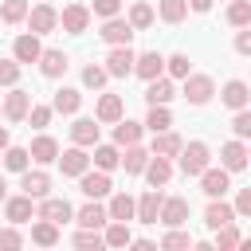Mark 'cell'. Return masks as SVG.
Listing matches in <instances>:
<instances>
[{
    "mask_svg": "<svg viewBox=\"0 0 251 251\" xmlns=\"http://www.w3.org/2000/svg\"><path fill=\"white\" fill-rule=\"evenodd\" d=\"M208 161H212V149H208L204 141H188V145L180 149V173H184V176H200L204 169H212Z\"/></svg>",
    "mask_w": 251,
    "mask_h": 251,
    "instance_id": "1",
    "label": "cell"
},
{
    "mask_svg": "<svg viewBox=\"0 0 251 251\" xmlns=\"http://www.w3.org/2000/svg\"><path fill=\"white\" fill-rule=\"evenodd\" d=\"M212 94H216V82H212V75H188V78H184V90H180V98H184L188 106H204V102H212Z\"/></svg>",
    "mask_w": 251,
    "mask_h": 251,
    "instance_id": "2",
    "label": "cell"
},
{
    "mask_svg": "<svg viewBox=\"0 0 251 251\" xmlns=\"http://www.w3.org/2000/svg\"><path fill=\"white\" fill-rule=\"evenodd\" d=\"M220 102H224L231 114H239V110H247V106H251V86H247L243 78H227V82H224V90H220Z\"/></svg>",
    "mask_w": 251,
    "mask_h": 251,
    "instance_id": "3",
    "label": "cell"
},
{
    "mask_svg": "<svg viewBox=\"0 0 251 251\" xmlns=\"http://www.w3.org/2000/svg\"><path fill=\"white\" fill-rule=\"evenodd\" d=\"M133 63H137V51H133V47H110V55H106V75H110V78H126V75H133Z\"/></svg>",
    "mask_w": 251,
    "mask_h": 251,
    "instance_id": "4",
    "label": "cell"
},
{
    "mask_svg": "<svg viewBox=\"0 0 251 251\" xmlns=\"http://www.w3.org/2000/svg\"><path fill=\"white\" fill-rule=\"evenodd\" d=\"M231 188V173L227 169H204L200 173V192L208 200H224V192Z\"/></svg>",
    "mask_w": 251,
    "mask_h": 251,
    "instance_id": "5",
    "label": "cell"
},
{
    "mask_svg": "<svg viewBox=\"0 0 251 251\" xmlns=\"http://www.w3.org/2000/svg\"><path fill=\"white\" fill-rule=\"evenodd\" d=\"M75 216V208L63 200V196H47V200H39V208H35V220H47V224H67Z\"/></svg>",
    "mask_w": 251,
    "mask_h": 251,
    "instance_id": "6",
    "label": "cell"
},
{
    "mask_svg": "<svg viewBox=\"0 0 251 251\" xmlns=\"http://www.w3.org/2000/svg\"><path fill=\"white\" fill-rule=\"evenodd\" d=\"M102 43H110V47H129V39L137 35L133 27H129V20H122V16H114V20H106L102 24Z\"/></svg>",
    "mask_w": 251,
    "mask_h": 251,
    "instance_id": "7",
    "label": "cell"
},
{
    "mask_svg": "<svg viewBox=\"0 0 251 251\" xmlns=\"http://www.w3.org/2000/svg\"><path fill=\"white\" fill-rule=\"evenodd\" d=\"M122 118H126V102H122V94H102L98 106H94V122H102V126H118Z\"/></svg>",
    "mask_w": 251,
    "mask_h": 251,
    "instance_id": "8",
    "label": "cell"
},
{
    "mask_svg": "<svg viewBox=\"0 0 251 251\" xmlns=\"http://www.w3.org/2000/svg\"><path fill=\"white\" fill-rule=\"evenodd\" d=\"M20 188H24V196H31V200H47V196H51V176H47L43 169H27V173H20Z\"/></svg>",
    "mask_w": 251,
    "mask_h": 251,
    "instance_id": "9",
    "label": "cell"
},
{
    "mask_svg": "<svg viewBox=\"0 0 251 251\" xmlns=\"http://www.w3.org/2000/svg\"><path fill=\"white\" fill-rule=\"evenodd\" d=\"M75 224H78L82 231H102V227L110 224V216H106V208H102L98 200H86V204L75 212Z\"/></svg>",
    "mask_w": 251,
    "mask_h": 251,
    "instance_id": "10",
    "label": "cell"
},
{
    "mask_svg": "<svg viewBox=\"0 0 251 251\" xmlns=\"http://www.w3.org/2000/svg\"><path fill=\"white\" fill-rule=\"evenodd\" d=\"M27 27H31V35H47V31L59 27V12H55L51 4H35V8L27 12Z\"/></svg>",
    "mask_w": 251,
    "mask_h": 251,
    "instance_id": "11",
    "label": "cell"
},
{
    "mask_svg": "<svg viewBox=\"0 0 251 251\" xmlns=\"http://www.w3.org/2000/svg\"><path fill=\"white\" fill-rule=\"evenodd\" d=\"M59 24H63V31L82 35V31L90 27V8H86V4H67V8L59 12Z\"/></svg>",
    "mask_w": 251,
    "mask_h": 251,
    "instance_id": "12",
    "label": "cell"
},
{
    "mask_svg": "<svg viewBox=\"0 0 251 251\" xmlns=\"http://www.w3.org/2000/svg\"><path fill=\"white\" fill-rule=\"evenodd\" d=\"M39 55H43V43H39V35H31V31H24V35H16V43H12V59L24 67V63H39Z\"/></svg>",
    "mask_w": 251,
    "mask_h": 251,
    "instance_id": "13",
    "label": "cell"
},
{
    "mask_svg": "<svg viewBox=\"0 0 251 251\" xmlns=\"http://www.w3.org/2000/svg\"><path fill=\"white\" fill-rule=\"evenodd\" d=\"M133 75H137V78H145V82L165 78V55H161V51H141V55H137V63H133Z\"/></svg>",
    "mask_w": 251,
    "mask_h": 251,
    "instance_id": "14",
    "label": "cell"
},
{
    "mask_svg": "<svg viewBox=\"0 0 251 251\" xmlns=\"http://www.w3.org/2000/svg\"><path fill=\"white\" fill-rule=\"evenodd\" d=\"M31 94L27 90H20V86H12V94L4 98V118L8 122H27V114H31Z\"/></svg>",
    "mask_w": 251,
    "mask_h": 251,
    "instance_id": "15",
    "label": "cell"
},
{
    "mask_svg": "<svg viewBox=\"0 0 251 251\" xmlns=\"http://www.w3.org/2000/svg\"><path fill=\"white\" fill-rule=\"evenodd\" d=\"M110 188H114V184H110V173H98V169H94V173H82V176H78V192H82L86 200H102V196H110Z\"/></svg>",
    "mask_w": 251,
    "mask_h": 251,
    "instance_id": "16",
    "label": "cell"
},
{
    "mask_svg": "<svg viewBox=\"0 0 251 251\" xmlns=\"http://www.w3.org/2000/svg\"><path fill=\"white\" fill-rule=\"evenodd\" d=\"M106 216H110V224H129L137 216V200L129 192H114L110 204H106Z\"/></svg>",
    "mask_w": 251,
    "mask_h": 251,
    "instance_id": "17",
    "label": "cell"
},
{
    "mask_svg": "<svg viewBox=\"0 0 251 251\" xmlns=\"http://www.w3.org/2000/svg\"><path fill=\"white\" fill-rule=\"evenodd\" d=\"M161 204H165V192H161V188H145V192L137 196V216H133V220H141V224H157Z\"/></svg>",
    "mask_w": 251,
    "mask_h": 251,
    "instance_id": "18",
    "label": "cell"
},
{
    "mask_svg": "<svg viewBox=\"0 0 251 251\" xmlns=\"http://www.w3.org/2000/svg\"><path fill=\"white\" fill-rule=\"evenodd\" d=\"M157 220H161L165 227H184V224H188V200H184V196H165Z\"/></svg>",
    "mask_w": 251,
    "mask_h": 251,
    "instance_id": "19",
    "label": "cell"
},
{
    "mask_svg": "<svg viewBox=\"0 0 251 251\" xmlns=\"http://www.w3.org/2000/svg\"><path fill=\"white\" fill-rule=\"evenodd\" d=\"M67 67H71L67 51H59V47H43V55H39V71H43V78H63Z\"/></svg>",
    "mask_w": 251,
    "mask_h": 251,
    "instance_id": "20",
    "label": "cell"
},
{
    "mask_svg": "<svg viewBox=\"0 0 251 251\" xmlns=\"http://www.w3.org/2000/svg\"><path fill=\"white\" fill-rule=\"evenodd\" d=\"M59 169H63V176H82V173H90V157H86V149H78V145L63 149V153H59Z\"/></svg>",
    "mask_w": 251,
    "mask_h": 251,
    "instance_id": "21",
    "label": "cell"
},
{
    "mask_svg": "<svg viewBox=\"0 0 251 251\" xmlns=\"http://www.w3.org/2000/svg\"><path fill=\"white\" fill-rule=\"evenodd\" d=\"M27 153H31V161H35V165H51V161H59V153H63V149H59V141H55L51 133H39V137L27 145Z\"/></svg>",
    "mask_w": 251,
    "mask_h": 251,
    "instance_id": "22",
    "label": "cell"
},
{
    "mask_svg": "<svg viewBox=\"0 0 251 251\" xmlns=\"http://www.w3.org/2000/svg\"><path fill=\"white\" fill-rule=\"evenodd\" d=\"M220 169H227V173L247 169V145L243 141H224L220 145Z\"/></svg>",
    "mask_w": 251,
    "mask_h": 251,
    "instance_id": "23",
    "label": "cell"
},
{
    "mask_svg": "<svg viewBox=\"0 0 251 251\" xmlns=\"http://www.w3.org/2000/svg\"><path fill=\"white\" fill-rule=\"evenodd\" d=\"M4 216L12 220V227L35 220V204H31V196H8V200H4Z\"/></svg>",
    "mask_w": 251,
    "mask_h": 251,
    "instance_id": "24",
    "label": "cell"
},
{
    "mask_svg": "<svg viewBox=\"0 0 251 251\" xmlns=\"http://www.w3.org/2000/svg\"><path fill=\"white\" fill-rule=\"evenodd\" d=\"M71 141H75L78 149H94V145H98V122H94V118H75Z\"/></svg>",
    "mask_w": 251,
    "mask_h": 251,
    "instance_id": "25",
    "label": "cell"
},
{
    "mask_svg": "<svg viewBox=\"0 0 251 251\" xmlns=\"http://www.w3.org/2000/svg\"><path fill=\"white\" fill-rule=\"evenodd\" d=\"M180 149H184V141H180L173 129H165V133H153V145H149V153H153V157H165V161H173V157H180Z\"/></svg>",
    "mask_w": 251,
    "mask_h": 251,
    "instance_id": "26",
    "label": "cell"
},
{
    "mask_svg": "<svg viewBox=\"0 0 251 251\" xmlns=\"http://www.w3.org/2000/svg\"><path fill=\"white\" fill-rule=\"evenodd\" d=\"M204 224H208L212 231H220V227L235 224V208H231L227 200H212V204L204 208Z\"/></svg>",
    "mask_w": 251,
    "mask_h": 251,
    "instance_id": "27",
    "label": "cell"
},
{
    "mask_svg": "<svg viewBox=\"0 0 251 251\" xmlns=\"http://www.w3.org/2000/svg\"><path fill=\"white\" fill-rule=\"evenodd\" d=\"M145 180H149V188H165V184L173 180V161H165V157H153V153H149Z\"/></svg>",
    "mask_w": 251,
    "mask_h": 251,
    "instance_id": "28",
    "label": "cell"
},
{
    "mask_svg": "<svg viewBox=\"0 0 251 251\" xmlns=\"http://www.w3.org/2000/svg\"><path fill=\"white\" fill-rule=\"evenodd\" d=\"M173 98H176L173 78H153V82L145 86V102H149V106H169Z\"/></svg>",
    "mask_w": 251,
    "mask_h": 251,
    "instance_id": "29",
    "label": "cell"
},
{
    "mask_svg": "<svg viewBox=\"0 0 251 251\" xmlns=\"http://www.w3.org/2000/svg\"><path fill=\"white\" fill-rule=\"evenodd\" d=\"M78 106H82V90H75V86H59L51 98L55 114H78Z\"/></svg>",
    "mask_w": 251,
    "mask_h": 251,
    "instance_id": "30",
    "label": "cell"
},
{
    "mask_svg": "<svg viewBox=\"0 0 251 251\" xmlns=\"http://www.w3.org/2000/svg\"><path fill=\"white\" fill-rule=\"evenodd\" d=\"M141 122H129V118H122L118 126H114V145L118 149H129V145H141Z\"/></svg>",
    "mask_w": 251,
    "mask_h": 251,
    "instance_id": "31",
    "label": "cell"
},
{
    "mask_svg": "<svg viewBox=\"0 0 251 251\" xmlns=\"http://www.w3.org/2000/svg\"><path fill=\"white\" fill-rule=\"evenodd\" d=\"M90 161H94L98 173H114V169L122 165V149H118V145H94V157H90Z\"/></svg>",
    "mask_w": 251,
    "mask_h": 251,
    "instance_id": "32",
    "label": "cell"
},
{
    "mask_svg": "<svg viewBox=\"0 0 251 251\" xmlns=\"http://www.w3.org/2000/svg\"><path fill=\"white\" fill-rule=\"evenodd\" d=\"M31 243H35L39 251H51V247L59 243V227L47 224V220H35V224H31Z\"/></svg>",
    "mask_w": 251,
    "mask_h": 251,
    "instance_id": "33",
    "label": "cell"
},
{
    "mask_svg": "<svg viewBox=\"0 0 251 251\" xmlns=\"http://www.w3.org/2000/svg\"><path fill=\"white\" fill-rule=\"evenodd\" d=\"M126 20H129V27H133V31H145V27H153L157 12H153L145 0H137V4H129V16H126Z\"/></svg>",
    "mask_w": 251,
    "mask_h": 251,
    "instance_id": "34",
    "label": "cell"
},
{
    "mask_svg": "<svg viewBox=\"0 0 251 251\" xmlns=\"http://www.w3.org/2000/svg\"><path fill=\"white\" fill-rule=\"evenodd\" d=\"M145 165H149V149H141V145H129V149L122 153V169H126L129 176L145 173Z\"/></svg>",
    "mask_w": 251,
    "mask_h": 251,
    "instance_id": "35",
    "label": "cell"
},
{
    "mask_svg": "<svg viewBox=\"0 0 251 251\" xmlns=\"http://www.w3.org/2000/svg\"><path fill=\"white\" fill-rule=\"evenodd\" d=\"M149 133H165L169 126H173V114H169V106H149V114H145V122H141Z\"/></svg>",
    "mask_w": 251,
    "mask_h": 251,
    "instance_id": "36",
    "label": "cell"
},
{
    "mask_svg": "<svg viewBox=\"0 0 251 251\" xmlns=\"http://www.w3.org/2000/svg\"><path fill=\"white\" fill-rule=\"evenodd\" d=\"M27 165H31V153L24 145H8L4 149V169L8 173H27Z\"/></svg>",
    "mask_w": 251,
    "mask_h": 251,
    "instance_id": "37",
    "label": "cell"
},
{
    "mask_svg": "<svg viewBox=\"0 0 251 251\" xmlns=\"http://www.w3.org/2000/svg\"><path fill=\"white\" fill-rule=\"evenodd\" d=\"M102 239H106V247H114V251H122V247H129V243H133V235H129V224H106Z\"/></svg>",
    "mask_w": 251,
    "mask_h": 251,
    "instance_id": "38",
    "label": "cell"
},
{
    "mask_svg": "<svg viewBox=\"0 0 251 251\" xmlns=\"http://www.w3.org/2000/svg\"><path fill=\"white\" fill-rule=\"evenodd\" d=\"M71 247L75 251H110L106 247V239H102V231H75V239H71Z\"/></svg>",
    "mask_w": 251,
    "mask_h": 251,
    "instance_id": "39",
    "label": "cell"
},
{
    "mask_svg": "<svg viewBox=\"0 0 251 251\" xmlns=\"http://www.w3.org/2000/svg\"><path fill=\"white\" fill-rule=\"evenodd\" d=\"M157 16L165 24H180L188 16V0H157Z\"/></svg>",
    "mask_w": 251,
    "mask_h": 251,
    "instance_id": "40",
    "label": "cell"
},
{
    "mask_svg": "<svg viewBox=\"0 0 251 251\" xmlns=\"http://www.w3.org/2000/svg\"><path fill=\"white\" fill-rule=\"evenodd\" d=\"M227 24L239 27V31L251 27V0H231V4H227Z\"/></svg>",
    "mask_w": 251,
    "mask_h": 251,
    "instance_id": "41",
    "label": "cell"
},
{
    "mask_svg": "<svg viewBox=\"0 0 251 251\" xmlns=\"http://www.w3.org/2000/svg\"><path fill=\"white\" fill-rule=\"evenodd\" d=\"M27 12H31L27 0H4V4H0V20H4V24H24Z\"/></svg>",
    "mask_w": 251,
    "mask_h": 251,
    "instance_id": "42",
    "label": "cell"
},
{
    "mask_svg": "<svg viewBox=\"0 0 251 251\" xmlns=\"http://www.w3.org/2000/svg\"><path fill=\"white\" fill-rule=\"evenodd\" d=\"M157 247H161V251H188V247H192V239H188V231L169 227V231H165V239H161Z\"/></svg>",
    "mask_w": 251,
    "mask_h": 251,
    "instance_id": "43",
    "label": "cell"
},
{
    "mask_svg": "<svg viewBox=\"0 0 251 251\" xmlns=\"http://www.w3.org/2000/svg\"><path fill=\"white\" fill-rule=\"evenodd\" d=\"M165 71H169V78H188V75H192V63H188L184 51H176V55L165 59Z\"/></svg>",
    "mask_w": 251,
    "mask_h": 251,
    "instance_id": "44",
    "label": "cell"
},
{
    "mask_svg": "<svg viewBox=\"0 0 251 251\" xmlns=\"http://www.w3.org/2000/svg\"><path fill=\"white\" fill-rule=\"evenodd\" d=\"M239 239H243V235H239V227H235V224H227V227H220V231H216V243H212V247H216V251H235V247H239Z\"/></svg>",
    "mask_w": 251,
    "mask_h": 251,
    "instance_id": "45",
    "label": "cell"
},
{
    "mask_svg": "<svg viewBox=\"0 0 251 251\" xmlns=\"http://www.w3.org/2000/svg\"><path fill=\"white\" fill-rule=\"evenodd\" d=\"M106 78H110V75H106V67H98V63L82 67V86H86V90H102V86H106Z\"/></svg>",
    "mask_w": 251,
    "mask_h": 251,
    "instance_id": "46",
    "label": "cell"
},
{
    "mask_svg": "<svg viewBox=\"0 0 251 251\" xmlns=\"http://www.w3.org/2000/svg\"><path fill=\"white\" fill-rule=\"evenodd\" d=\"M231 133H235V141H247V137H251V106L231 118Z\"/></svg>",
    "mask_w": 251,
    "mask_h": 251,
    "instance_id": "47",
    "label": "cell"
},
{
    "mask_svg": "<svg viewBox=\"0 0 251 251\" xmlns=\"http://www.w3.org/2000/svg\"><path fill=\"white\" fill-rule=\"evenodd\" d=\"M0 251H24V235H20V227H0Z\"/></svg>",
    "mask_w": 251,
    "mask_h": 251,
    "instance_id": "48",
    "label": "cell"
},
{
    "mask_svg": "<svg viewBox=\"0 0 251 251\" xmlns=\"http://www.w3.org/2000/svg\"><path fill=\"white\" fill-rule=\"evenodd\" d=\"M118 12H122V0H94V8H90V16H98L102 24H106V20H114Z\"/></svg>",
    "mask_w": 251,
    "mask_h": 251,
    "instance_id": "49",
    "label": "cell"
},
{
    "mask_svg": "<svg viewBox=\"0 0 251 251\" xmlns=\"http://www.w3.org/2000/svg\"><path fill=\"white\" fill-rule=\"evenodd\" d=\"M20 71H24V67H20L16 59H0V86H16V82H20Z\"/></svg>",
    "mask_w": 251,
    "mask_h": 251,
    "instance_id": "50",
    "label": "cell"
},
{
    "mask_svg": "<svg viewBox=\"0 0 251 251\" xmlns=\"http://www.w3.org/2000/svg\"><path fill=\"white\" fill-rule=\"evenodd\" d=\"M51 114H55V110H51V106H31V114H27V122H31V126H35V129H43V126H47V122H51Z\"/></svg>",
    "mask_w": 251,
    "mask_h": 251,
    "instance_id": "51",
    "label": "cell"
},
{
    "mask_svg": "<svg viewBox=\"0 0 251 251\" xmlns=\"http://www.w3.org/2000/svg\"><path fill=\"white\" fill-rule=\"evenodd\" d=\"M231 208H235V216H251V188H239Z\"/></svg>",
    "mask_w": 251,
    "mask_h": 251,
    "instance_id": "52",
    "label": "cell"
},
{
    "mask_svg": "<svg viewBox=\"0 0 251 251\" xmlns=\"http://www.w3.org/2000/svg\"><path fill=\"white\" fill-rule=\"evenodd\" d=\"M235 51H239V55H251V27L235 31Z\"/></svg>",
    "mask_w": 251,
    "mask_h": 251,
    "instance_id": "53",
    "label": "cell"
},
{
    "mask_svg": "<svg viewBox=\"0 0 251 251\" xmlns=\"http://www.w3.org/2000/svg\"><path fill=\"white\" fill-rule=\"evenodd\" d=\"M129 251H161V247H157L153 239H133V243H129Z\"/></svg>",
    "mask_w": 251,
    "mask_h": 251,
    "instance_id": "54",
    "label": "cell"
},
{
    "mask_svg": "<svg viewBox=\"0 0 251 251\" xmlns=\"http://www.w3.org/2000/svg\"><path fill=\"white\" fill-rule=\"evenodd\" d=\"M188 8H192V12H208V8H212V0H188Z\"/></svg>",
    "mask_w": 251,
    "mask_h": 251,
    "instance_id": "55",
    "label": "cell"
},
{
    "mask_svg": "<svg viewBox=\"0 0 251 251\" xmlns=\"http://www.w3.org/2000/svg\"><path fill=\"white\" fill-rule=\"evenodd\" d=\"M8 145H12V137H8V129H4V126H0V153H4V149H8Z\"/></svg>",
    "mask_w": 251,
    "mask_h": 251,
    "instance_id": "56",
    "label": "cell"
},
{
    "mask_svg": "<svg viewBox=\"0 0 251 251\" xmlns=\"http://www.w3.org/2000/svg\"><path fill=\"white\" fill-rule=\"evenodd\" d=\"M188 251H216V247H212V243H192Z\"/></svg>",
    "mask_w": 251,
    "mask_h": 251,
    "instance_id": "57",
    "label": "cell"
},
{
    "mask_svg": "<svg viewBox=\"0 0 251 251\" xmlns=\"http://www.w3.org/2000/svg\"><path fill=\"white\" fill-rule=\"evenodd\" d=\"M8 200V184H4V176H0V204Z\"/></svg>",
    "mask_w": 251,
    "mask_h": 251,
    "instance_id": "58",
    "label": "cell"
},
{
    "mask_svg": "<svg viewBox=\"0 0 251 251\" xmlns=\"http://www.w3.org/2000/svg\"><path fill=\"white\" fill-rule=\"evenodd\" d=\"M235 251H251V239H239V247Z\"/></svg>",
    "mask_w": 251,
    "mask_h": 251,
    "instance_id": "59",
    "label": "cell"
},
{
    "mask_svg": "<svg viewBox=\"0 0 251 251\" xmlns=\"http://www.w3.org/2000/svg\"><path fill=\"white\" fill-rule=\"evenodd\" d=\"M247 165H251V145H247Z\"/></svg>",
    "mask_w": 251,
    "mask_h": 251,
    "instance_id": "60",
    "label": "cell"
},
{
    "mask_svg": "<svg viewBox=\"0 0 251 251\" xmlns=\"http://www.w3.org/2000/svg\"><path fill=\"white\" fill-rule=\"evenodd\" d=\"M0 114H4V102H0Z\"/></svg>",
    "mask_w": 251,
    "mask_h": 251,
    "instance_id": "61",
    "label": "cell"
},
{
    "mask_svg": "<svg viewBox=\"0 0 251 251\" xmlns=\"http://www.w3.org/2000/svg\"><path fill=\"white\" fill-rule=\"evenodd\" d=\"M0 4H4V0H0Z\"/></svg>",
    "mask_w": 251,
    "mask_h": 251,
    "instance_id": "62",
    "label": "cell"
},
{
    "mask_svg": "<svg viewBox=\"0 0 251 251\" xmlns=\"http://www.w3.org/2000/svg\"><path fill=\"white\" fill-rule=\"evenodd\" d=\"M227 4H231V0H227Z\"/></svg>",
    "mask_w": 251,
    "mask_h": 251,
    "instance_id": "63",
    "label": "cell"
}]
</instances>
